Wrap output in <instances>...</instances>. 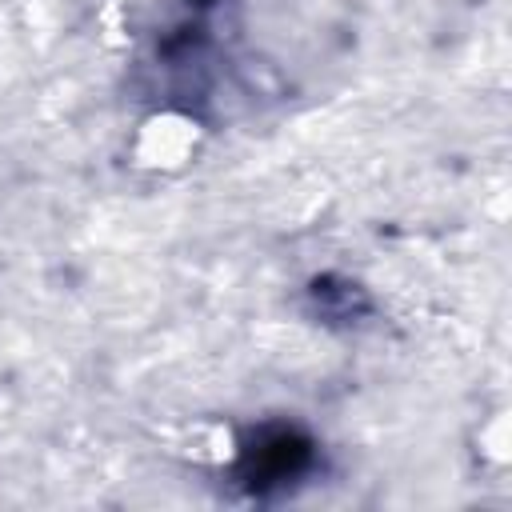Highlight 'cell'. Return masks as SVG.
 <instances>
[{
    "label": "cell",
    "mask_w": 512,
    "mask_h": 512,
    "mask_svg": "<svg viewBox=\"0 0 512 512\" xmlns=\"http://www.w3.org/2000/svg\"><path fill=\"white\" fill-rule=\"evenodd\" d=\"M308 456H312V448H308L304 436H296V432H276V436H268V440H260V444L252 448V456H248V480H252L256 488L280 484V480L296 476V472L308 464Z\"/></svg>",
    "instance_id": "obj_1"
}]
</instances>
